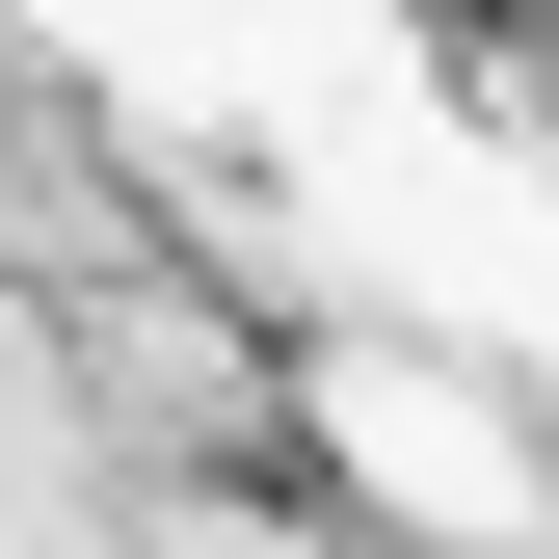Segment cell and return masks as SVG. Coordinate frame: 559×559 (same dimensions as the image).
<instances>
[{
	"instance_id": "cell-1",
	"label": "cell",
	"mask_w": 559,
	"mask_h": 559,
	"mask_svg": "<svg viewBox=\"0 0 559 559\" xmlns=\"http://www.w3.org/2000/svg\"><path fill=\"white\" fill-rule=\"evenodd\" d=\"M294 453H346L320 507L373 533V559H559V479H533V427L479 373H400V346H320L294 373Z\"/></svg>"
}]
</instances>
